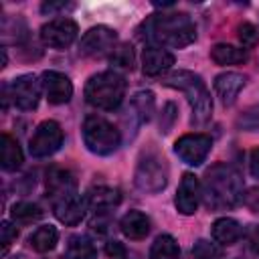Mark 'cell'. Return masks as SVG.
<instances>
[{
    "instance_id": "e0dca14e",
    "label": "cell",
    "mask_w": 259,
    "mask_h": 259,
    "mask_svg": "<svg viewBox=\"0 0 259 259\" xmlns=\"http://www.w3.org/2000/svg\"><path fill=\"white\" fill-rule=\"evenodd\" d=\"M47 192H49L51 200H55V198H61L65 194L77 192V182L69 170L55 166L47 172Z\"/></svg>"
},
{
    "instance_id": "2e32d148",
    "label": "cell",
    "mask_w": 259,
    "mask_h": 259,
    "mask_svg": "<svg viewBox=\"0 0 259 259\" xmlns=\"http://www.w3.org/2000/svg\"><path fill=\"white\" fill-rule=\"evenodd\" d=\"M243 87H245V77L241 73L227 71L214 77V91L223 105H233Z\"/></svg>"
},
{
    "instance_id": "3957f363",
    "label": "cell",
    "mask_w": 259,
    "mask_h": 259,
    "mask_svg": "<svg viewBox=\"0 0 259 259\" xmlns=\"http://www.w3.org/2000/svg\"><path fill=\"white\" fill-rule=\"evenodd\" d=\"M162 83L166 87H174V89H180V91L186 93L190 109H192L190 121L194 125H204L210 119V115H212V99H210V93H208V89H206V85H204L200 75H196L192 71H174Z\"/></svg>"
},
{
    "instance_id": "ba28073f",
    "label": "cell",
    "mask_w": 259,
    "mask_h": 259,
    "mask_svg": "<svg viewBox=\"0 0 259 259\" xmlns=\"http://www.w3.org/2000/svg\"><path fill=\"white\" fill-rule=\"evenodd\" d=\"M40 87H42V83L34 75H20V77L12 79L10 85H6L12 103L22 111H30L38 105Z\"/></svg>"
},
{
    "instance_id": "d6a6232c",
    "label": "cell",
    "mask_w": 259,
    "mask_h": 259,
    "mask_svg": "<svg viewBox=\"0 0 259 259\" xmlns=\"http://www.w3.org/2000/svg\"><path fill=\"white\" fill-rule=\"evenodd\" d=\"M16 237H18L16 227H12V223L4 221V223H2V253H8V249H10V245L16 241Z\"/></svg>"
},
{
    "instance_id": "83f0119b",
    "label": "cell",
    "mask_w": 259,
    "mask_h": 259,
    "mask_svg": "<svg viewBox=\"0 0 259 259\" xmlns=\"http://www.w3.org/2000/svg\"><path fill=\"white\" fill-rule=\"evenodd\" d=\"M109 59H111V63H113L115 67H119V69H130V71L134 69V61H136L132 45H119V47H115V49L111 51Z\"/></svg>"
},
{
    "instance_id": "f1b7e54d",
    "label": "cell",
    "mask_w": 259,
    "mask_h": 259,
    "mask_svg": "<svg viewBox=\"0 0 259 259\" xmlns=\"http://www.w3.org/2000/svg\"><path fill=\"white\" fill-rule=\"evenodd\" d=\"M192 255H194V259H221L223 249L206 239H198L192 247Z\"/></svg>"
},
{
    "instance_id": "74e56055",
    "label": "cell",
    "mask_w": 259,
    "mask_h": 259,
    "mask_svg": "<svg viewBox=\"0 0 259 259\" xmlns=\"http://www.w3.org/2000/svg\"><path fill=\"white\" fill-rule=\"evenodd\" d=\"M65 6H67L65 2H45V4L40 6V10H42L45 14H47V12L51 14V12H57V10H63Z\"/></svg>"
},
{
    "instance_id": "4fadbf2b",
    "label": "cell",
    "mask_w": 259,
    "mask_h": 259,
    "mask_svg": "<svg viewBox=\"0 0 259 259\" xmlns=\"http://www.w3.org/2000/svg\"><path fill=\"white\" fill-rule=\"evenodd\" d=\"M40 83H42V89L47 93L49 103H53V105L67 103L71 99V95H73V83H71V79L65 73H59V71H42Z\"/></svg>"
},
{
    "instance_id": "f35d334b",
    "label": "cell",
    "mask_w": 259,
    "mask_h": 259,
    "mask_svg": "<svg viewBox=\"0 0 259 259\" xmlns=\"http://www.w3.org/2000/svg\"><path fill=\"white\" fill-rule=\"evenodd\" d=\"M249 245H251V249L255 253H259V227L257 229H251V233H249Z\"/></svg>"
},
{
    "instance_id": "52a82bcc",
    "label": "cell",
    "mask_w": 259,
    "mask_h": 259,
    "mask_svg": "<svg viewBox=\"0 0 259 259\" xmlns=\"http://www.w3.org/2000/svg\"><path fill=\"white\" fill-rule=\"evenodd\" d=\"M63 144V130L57 121L45 119L36 125L34 134L28 140V152L34 158H49L53 156Z\"/></svg>"
},
{
    "instance_id": "8fae6325",
    "label": "cell",
    "mask_w": 259,
    "mask_h": 259,
    "mask_svg": "<svg viewBox=\"0 0 259 259\" xmlns=\"http://www.w3.org/2000/svg\"><path fill=\"white\" fill-rule=\"evenodd\" d=\"M79 26L71 18H55L42 24L40 28V40L51 49H67L77 38Z\"/></svg>"
},
{
    "instance_id": "4dcf8cb0",
    "label": "cell",
    "mask_w": 259,
    "mask_h": 259,
    "mask_svg": "<svg viewBox=\"0 0 259 259\" xmlns=\"http://www.w3.org/2000/svg\"><path fill=\"white\" fill-rule=\"evenodd\" d=\"M239 40H241L243 47H247V49L257 47V45H259V30H257V26L251 24V22L239 24Z\"/></svg>"
},
{
    "instance_id": "d6986e66",
    "label": "cell",
    "mask_w": 259,
    "mask_h": 259,
    "mask_svg": "<svg viewBox=\"0 0 259 259\" xmlns=\"http://www.w3.org/2000/svg\"><path fill=\"white\" fill-rule=\"evenodd\" d=\"M119 229L127 239L140 241L150 233V219L140 210H130V212H125L121 217Z\"/></svg>"
},
{
    "instance_id": "ffe728a7",
    "label": "cell",
    "mask_w": 259,
    "mask_h": 259,
    "mask_svg": "<svg viewBox=\"0 0 259 259\" xmlns=\"http://www.w3.org/2000/svg\"><path fill=\"white\" fill-rule=\"evenodd\" d=\"M243 237V227L239 221L231 219V217H223L217 219L212 223V239L221 245H233Z\"/></svg>"
},
{
    "instance_id": "7c38bea8",
    "label": "cell",
    "mask_w": 259,
    "mask_h": 259,
    "mask_svg": "<svg viewBox=\"0 0 259 259\" xmlns=\"http://www.w3.org/2000/svg\"><path fill=\"white\" fill-rule=\"evenodd\" d=\"M53 202V212L55 217L63 223V225H69V227H75L83 221L85 217V210H87V200L85 196L77 194V192H71V194H65L61 198H55L51 200Z\"/></svg>"
},
{
    "instance_id": "4316f807",
    "label": "cell",
    "mask_w": 259,
    "mask_h": 259,
    "mask_svg": "<svg viewBox=\"0 0 259 259\" xmlns=\"http://www.w3.org/2000/svg\"><path fill=\"white\" fill-rule=\"evenodd\" d=\"M132 105L138 111L142 121H150L154 115V107H156V99L152 91H136L132 97Z\"/></svg>"
},
{
    "instance_id": "d4e9b609",
    "label": "cell",
    "mask_w": 259,
    "mask_h": 259,
    "mask_svg": "<svg viewBox=\"0 0 259 259\" xmlns=\"http://www.w3.org/2000/svg\"><path fill=\"white\" fill-rule=\"evenodd\" d=\"M180 249L172 235H160L150 247V259H178Z\"/></svg>"
},
{
    "instance_id": "836d02e7",
    "label": "cell",
    "mask_w": 259,
    "mask_h": 259,
    "mask_svg": "<svg viewBox=\"0 0 259 259\" xmlns=\"http://www.w3.org/2000/svg\"><path fill=\"white\" fill-rule=\"evenodd\" d=\"M243 204L249 208V210H253V212H259V188L255 186V188H249L245 194H243Z\"/></svg>"
},
{
    "instance_id": "484cf974",
    "label": "cell",
    "mask_w": 259,
    "mask_h": 259,
    "mask_svg": "<svg viewBox=\"0 0 259 259\" xmlns=\"http://www.w3.org/2000/svg\"><path fill=\"white\" fill-rule=\"evenodd\" d=\"M10 217H12V221H14V223H22V225H28V223H34V221H38V219L42 217V210H40V206H38V204L22 200V202H16V204H12Z\"/></svg>"
},
{
    "instance_id": "30bf717a",
    "label": "cell",
    "mask_w": 259,
    "mask_h": 259,
    "mask_svg": "<svg viewBox=\"0 0 259 259\" xmlns=\"http://www.w3.org/2000/svg\"><path fill=\"white\" fill-rule=\"evenodd\" d=\"M117 32L109 26H93L79 40V53L83 57H103L115 49Z\"/></svg>"
},
{
    "instance_id": "ac0fdd59",
    "label": "cell",
    "mask_w": 259,
    "mask_h": 259,
    "mask_svg": "<svg viewBox=\"0 0 259 259\" xmlns=\"http://www.w3.org/2000/svg\"><path fill=\"white\" fill-rule=\"evenodd\" d=\"M87 206H93L99 212H105L107 208H113L121 202V194L117 188L111 186H93L87 194H85Z\"/></svg>"
},
{
    "instance_id": "6da1fadb",
    "label": "cell",
    "mask_w": 259,
    "mask_h": 259,
    "mask_svg": "<svg viewBox=\"0 0 259 259\" xmlns=\"http://www.w3.org/2000/svg\"><path fill=\"white\" fill-rule=\"evenodd\" d=\"M142 36L152 42L154 47H170V49H182L194 42L196 38V26L192 18L184 12H168V14H154L142 24Z\"/></svg>"
},
{
    "instance_id": "8992f818",
    "label": "cell",
    "mask_w": 259,
    "mask_h": 259,
    "mask_svg": "<svg viewBox=\"0 0 259 259\" xmlns=\"http://www.w3.org/2000/svg\"><path fill=\"white\" fill-rule=\"evenodd\" d=\"M134 184L142 192H148V194L162 192L168 184V164H166L164 156L158 154L156 150L146 152L136 166Z\"/></svg>"
},
{
    "instance_id": "8d00e7d4",
    "label": "cell",
    "mask_w": 259,
    "mask_h": 259,
    "mask_svg": "<svg viewBox=\"0 0 259 259\" xmlns=\"http://www.w3.org/2000/svg\"><path fill=\"white\" fill-rule=\"evenodd\" d=\"M107 227H109V221L105 217H97L91 221V229L93 231H99V233H107Z\"/></svg>"
},
{
    "instance_id": "d590c367",
    "label": "cell",
    "mask_w": 259,
    "mask_h": 259,
    "mask_svg": "<svg viewBox=\"0 0 259 259\" xmlns=\"http://www.w3.org/2000/svg\"><path fill=\"white\" fill-rule=\"evenodd\" d=\"M249 170L255 178H259V148L251 150V154H249Z\"/></svg>"
},
{
    "instance_id": "ab89813d",
    "label": "cell",
    "mask_w": 259,
    "mask_h": 259,
    "mask_svg": "<svg viewBox=\"0 0 259 259\" xmlns=\"http://www.w3.org/2000/svg\"><path fill=\"white\" fill-rule=\"evenodd\" d=\"M12 259H24V255H16V257H12Z\"/></svg>"
},
{
    "instance_id": "7a4b0ae2",
    "label": "cell",
    "mask_w": 259,
    "mask_h": 259,
    "mask_svg": "<svg viewBox=\"0 0 259 259\" xmlns=\"http://www.w3.org/2000/svg\"><path fill=\"white\" fill-rule=\"evenodd\" d=\"M200 196L210 210L233 208L243 198V178L231 164H214L204 174Z\"/></svg>"
},
{
    "instance_id": "cb8c5ba5",
    "label": "cell",
    "mask_w": 259,
    "mask_h": 259,
    "mask_svg": "<svg viewBox=\"0 0 259 259\" xmlns=\"http://www.w3.org/2000/svg\"><path fill=\"white\" fill-rule=\"evenodd\" d=\"M63 257L65 259H97V251L87 237L73 235V237H69L67 253Z\"/></svg>"
},
{
    "instance_id": "5b68a950",
    "label": "cell",
    "mask_w": 259,
    "mask_h": 259,
    "mask_svg": "<svg viewBox=\"0 0 259 259\" xmlns=\"http://www.w3.org/2000/svg\"><path fill=\"white\" fill-rule=\"evenodd\" d=\"M83 142L89 152L97 156H109L117 150L121 136L119 130L101 115H89L83 121Z\"/></svg>"
},
{
    "instance_id": "1f68e13d",
    "label": "cell",
    "mask_w": 259,
    "mask_h": 259,
    "mask_svg": "<svg viewBox=\"0 0 259 259\" xmlns=\"http://www.w3.org/2000/svg\"><path fill=\"white\" fill-rule=\"evenodd\" d=\"M176 117H178V107H176V103L168 101L164 105V109H162V115H160V132L162 134H168L172 130Z\"/></svg>"
},
{
    "instance_id": "44dd1931",
    "label": "cell",
    "mask_w": 259,
    "mask_h": 259,
    "mask_svg": "<svg viewBox=\"0 0 259 259\" xmlns=\"http://www.w3.org/2000/svg\"><path fill=\"white\" fill-rule=\"evenodd\" d=\"M59 241V231L53 225H42L38 229L32 231V235L28 237V245L36 251V253H49L57 247Z\"/></svg>"
},
{
    "instance_id": "603a6c76",
    "label": "cell",
    "mask_w": 259,
    "mask_h": 259,
    "mask_svg": "<svg viewBox=\"0 0 259 259\" xmlns=\"http://www.w3.org/2000/svg\"><path fill=\"white\" fill-rule=\"evenodd\" d=\"M210 59L217 65H239L247 61V53L243 49H237L227 42H219L210 49Z\"/></svg>"
},
{
    "instance_id": "e575fe53",
    "label": "cell",
    "mask_w": 259,
    "mask_h": 259,
    "mask_svg": "<svg viewBox=\"0 0 259 259\" xmlns=\"http://www.w3.org/2000/svg\"><path fill=\"white\" fill-rule=\"evenodd\" d=\"M105 253L111 257V259H125V247L119 243V241H109L105 245Z\"/></svg>"
},
{
    "instance_id": "7402d4cb",
    "label": "cell",
    "mask_w": 259,
    "mask_h": 259,
    "mask_svg": "<svg viewBox=\"0 0 259 259\" xmlns=\"http://www.w3.org/2000/svg\"><path fill=\"white\" fill-rule=\"evenodd\" d=\"M0 160H2V168L8 170V172L20 168V164H22V150H20L18 142L12 136H8V134H2Z\"/></svg>"
},
{
    "instance_id": "f546056e",
    "label": "cell",
    "mask_w": 259,
    "mask_h": 259,
    "mask_svg": "<svg viewBox=\"0 0 259 259\" xmlns=\"http://www.w3.org/2000/svg\"><path fill=\"white\" fill-rule=\"evenodd\" d=\"M237 127L243 132H259V105H253L249 109H245L239 117H237Z\"/></svg>"
},
{
    "instance_id": "9c48e42d",
    "label": "cell",
    "mask_w": 259,
    "mask_h": 259,
    "mask_svg": "<svg viewBox=\"0 0 259 259\" xmlns=\"http://www.w3.org/2000/svg\"><path fill=\"white\" fill-rule=\"evenodd\" d=\"M210 146H212V140L206 134H186V136L176 140L174 152L184 164L200 166L206 160V156L210 152Z\"/></svg>"
},
{
    "instance_id": "9a60e30c",
    "label": "cell",
    "mask_w": 259,
    "mask_h": 259,
    "mask_svg": "<svg viewBox=\"0 0 259 259\" xmlns=\"http://www.w3.org/2000/svg\"><path fill=\"white\" fill-rule=\"evenodd\" d=\"M174 65V55L162 47H146L142 53V71L148 77H156L162 75L164 71H168Z\"/></svg>"
},
{
    "instance_id": "5bb4252c",
    "label": "cell",
    "mask_w": 259,
    "mask_h": 259,
    "mask_svg": "<svg viewBox=\"0 0 259 259\" xmlns=\"http://www.w3.org/2000/svg\"><path fill=\"white\" fill-rule=\"evenodd\" d=\"M198 200H200V182L194 174L186 172L180 180L174 204L180 214H194L198 208Z\"/></svg>"
},
{
    "instance_id": "277c9868",
    "label": "cell",
    "mask_w": 259,
    "mask_h": 259,
    "mask_svg": "<svg viewBox=\"0 0 259 259\" xmlns=\"http://www.w3.org/2000/svg\"><path fill=\"white\" fill-rule=\"evenodd\" d=\"M125 95V79L115 71H101L97 75H91L85 83V99L89 105L113 111L119 107Z\"/></svg>"
}]
</instances>
